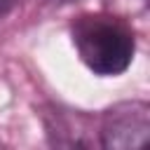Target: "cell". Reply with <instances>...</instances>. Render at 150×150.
Instances as JSON below:
<instances>
[{"label":"cell","mask_w":150,"mask_h":150,"mask_svg":"<svg viewBox=\"0 0 150 150\" xmlns=\"http://www.w3.org/2000/svg\"><path fill=\"white\" fill-rule=\"evenodd\" d=\"M73 45L96 75H120L134 59V33L112 14H84L73 23Z\"/></svg>","instance_id":"6da1fadb"},{"label":"cell","mask_w":150,"mask_h":150,"mask_svg":"<svg viewBox=\"0 0 150 150\" xmlns=\"http://www.w3.org/2000/svg\"><path fill=\"white\" fill-rule=\"evenodd\" d=\"M150 138V105L124 101L112 105L101 122V145L108 150L143 148Z\"/></svg>","instance_id":"7a4b0ae2"},{"label":"cell","mask_w":150,"mask_h":150,"mask_svg":"<svg viewBox=\"0 0 150 150\" xmlns=\"http://www.w3.org/2000/svg\"><path fill=\"white\" fill-rule=\"evenodd\" d=\"M19 0H0V19L2 16H7L12 9H14V5H16Z\"/></svg>","instance_id":"3957f363"}]
</instances>
